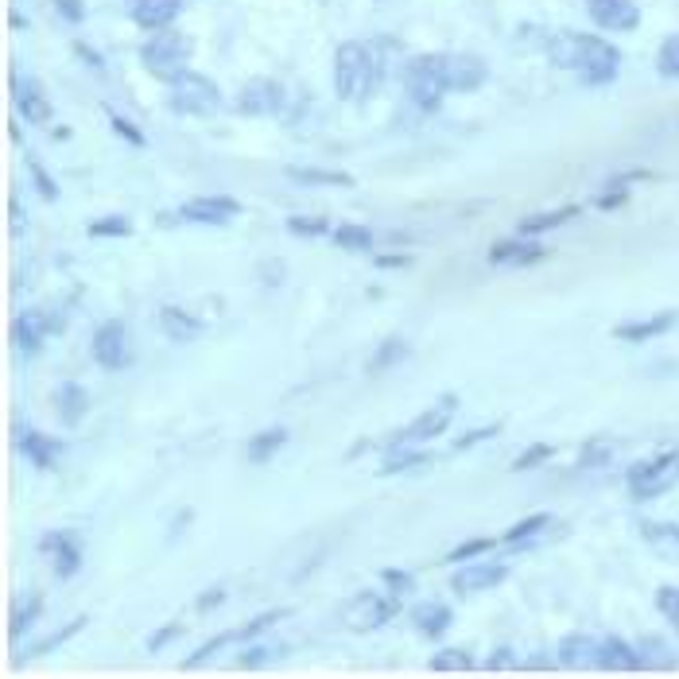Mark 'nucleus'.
Instances as JSON below:
<instances>
[{"label":"nucleus","mask_w":679,"mask_h":679,"mask_svg":"<svg viewBox=\"0 0 679 679\" xmlns=\"http://www.w3.org/2000/svg\"><path fill=\"white\" fill-rule=\"evenodd\" d=\"M544 55L555 70H571L579 74V82L586 90H602L617 82L621 74V51L606 35H590V32H551L548 43H544Z\"/></svg>","instance_id":"f257e3e1"},{"label":"nucleus","mask_w":679,"mask_h":679,"mask_svg":"<svg viewBox=\"0 0 679 679\" xmlns=\"http://www.w3.org/2000/svg\"><path fill=\"white\" fill-rule=\"evenodd\" d=\"M388 51L392 39H346L334 51V66H330V82H334V97L338 101H361L381 90L388 74Z\"/></svg>","instance_id":"f03ea898"},{"label":"nucleus","mask_w":679,"mask_h":679,"mask_svg":"<svg viewBox=\"0 0 679 679\" xmlns=\"http://www.w3.org/2000/svg\"><path fill=\"white\" fill-rule=\"evenodd\" d=\"M400 86L404 97L420 109V113H439L447 101V82H443V51H420L408 55L400 63Z\"/></svg>","instance_id":"7ed1b4c3"},{"label":"nucleus","mask_w":679,"mask_h":679,"mask_svg":"<svg viewBox=\"0 0 679 679\" xmlns=\"http://www.w3.org/2000/svg\"><path fill=\"white\" fill-rule=\"evenodd\" d=\"M136 59L140 66L156 78V82H171V78H179L183 70H191V59H194V39L187 32H179V28H163V32H148V39L140 43V51H136Z\"/></svg>","instance_id":"20e7f679"},{"label":"nucleus","mask_w":679,"mask_h":679,"mask_svg":"<svg viewBox=\"0 0 679 679\" xmlns=\"http://www.w3.org/2000/svg\"><path fill=\"white\" fill-rule=\"evenodd\" d=\"M167 109L175 117H214L222 109V86L198 70H183L179 78H171L167 86Z\"/></svg>","instance_id":"39448f33"},{"label":"nucleus","mask_w":679,"mask_h":679,"mask_svg":"<svg viewBox=\"0 0 679 679\" xmlns=\"http://www.w3.org/2000/svg\"><path fill=\"white\" fill-rule=\"evenodd\" d=\"M400 602L404 598L392 594V590H357L342 602V625L350 633H377L388 621L400 617V610H404Z\"/></svg>","instance_id":"423d86ee"},{"label":"nucleus","mask_w":679,"mask_h":679,"mask_svg":"<svg viewBox=\"0 0 679 679\" xmlns=\"http://www.w3.org/2000/svg\"><path fill=\"white\" fill-rule=\"evenodd\" d=\"M679 482V454L664 451L652 454V458H641L625 470V485H629V501L645 505V501H656L664 497L672 485Z\"/></svg>","instance_id":"0eeeda50"},{"label":"nucleus","mask_w":679,"mask_h":679,"mask_svg":"<svg viewBox=\"0 0 679 679\" xmlns=\"http://www.w3.org/2000/svg\"><path fill=\"white\" fill-rule=\"evenodd\" d=\"M458 392H443L435 404H427L416 420L408 423V427H400L396 435H388L381 447H388V443H416V447H427L431 439H443L447 431H451L454 416H458Z\"/></svg>","instance_id":"6e6552de"},{"label":"nucleus","mask_w":679,"mask_h":679,"mask_svg":"<svg viewBox=\"0 0 679 679\" xmlns=\"http://www.w3.org/2000/svg\"><path fill=\"white\" fill-rule=\"evenodd\" d=\"M90 357H94L97 369L105 373H125L136 354H132V334L125 319H105V323L94 326L90 334Z\"/></svg>","instance_id":"1a4fd4ad"},{"label":"nucleus","mask_w":679,"mask_h":679,"mask_svg":"<svg viewBox=\"0 0 679 679\" xmlns=\"http://www.w3.org/2000/svg\"><path fill=\"white\" fill-rule=\"evenodd\" d=\"M288 105V86L280 78H249L233 97V113L241 117H284Z\"/></svg>","instance_id":"9d476101"},{"label":"nucleus","mask_w":679,"mask_h":679,"mask_svg":"<svg viewBox=\"0 0 679 679\" xmlns=\"http://www.w3.org/2000/svg\"><path fill=\"white\" fill-rule=\"evenodd\" d=\"M66 326V319H55V311H39V307H28V311H20L16 319H12V346H16V354L24 357H35L43 350V342L51 338V334H59Z\"/></svg>","instance_id":"9b49d317"},{"label":"nucleus","mask_w":679,"mask_h":679,"mask_svg":"<svg viewBox=\"0 0 679 679\" xmlns=\"http://www.w3.org/2000/svg\"><path fill=\"white\" fill-rule=\"evenodd\" d=\"M551 257V249L540 241V237H524V233H513V237H501L485 249V264L489 268H532V264H544Z\"/></svg>","instance_id":"f8f14e48"},{"label":"nucleus","mask_w":679,"mask_h":679,"mask_svg":"<svg viewBox=\"0 0 679 679\" xmlns=\"http://www.w3.org/2000/svg\"><path fill=\"white\" fill-rule=\"evenodd\" d=\"M8 94H12L16 113H20L28 125H51V121H55V105H51L47 90L35 82L32 74L8 70Z\"/></svg>","instance_id":"ddd939ff"},{"label":"nucleus","mask_w":679,"mask_h":679,"mask_svg":"<svg viewBox=\"0 0 679 679\" xmlns=\"http://www.w3.org/2000/svg\"><path fill=\"white\" fill-rule=\"evenodd\" d=\"M237 214H245V206H241V198H233V194H194V198H187V202L179 206V218H183L187 226L222 229L229 226Z\"/></svg>","instance_id":"4468645a"},{"label":"nucleus","mask_w":679,"mask_h":679,"mask_svg":"<svg viewBox=\"0 0 679 679\" xmlns=\"http://www.w3.org/2000/svg\"><path fill=\"white\" fill-rule=\"evenodd\" d=\"M505 579H509V563L482 555V559L458 563V571L451 575V590L458 598H474V594H489L493 586H501Z\"/></svg>","instance_id":"2eb2a0df"},{"label":"nucleus","mask_w":679,"mask_h":679,"mask_svg":"<svg viewBox=\"0 0 679 679\" xmlns=\"http://www.w3.org/2000/svg\"><path fill=\"white\" fill-rule=\"evenodd\" d=\"M39 551L51 559V571H55V579L59 582H70L78 571H82V563H86L82 536H78V532H70V528L47 532V536L39 540Z\"/></svg>","instance_id":"dca6fc26"},{"label":"nucleus","mask_w":679,"mask_h":679,"mask_svg":"<svg viewBox=\"0 0 679 679\" xmlns=\"http://www.w3.org/2000/svg\"><path fill=\"white\" fill-rule=\"evenodd\" d=\"M443 82L451 94H478L489 82V63L474 51H443Z\"/></svg>","instance_id":"f3484780"},{"label":"nucleus","mask_w":679,"mask_h":679,"mask_svg":"<svg viewBox=\"0 0 679 679\" xmlns=\"http://www.w3.org/2000/svg\"><path fill=\"white\" fill-rule=\"evenodd\" d=\"M586 4V16L598 32L606 35H629L641 28V4L637 0H582Z\"/></svg>","instance_id":"a211bd4d"},{"label":"nucleus","mask_w":679,"mask_h":679,"mask_svg":"<svg viewBox=\"0 0 679 679\" xmlns=\"http://www.w3.org/2000/svg\"><path fill=\"white\" fill-rule=\"evenodd\" d=\"M16 451H20V458L32 470L51 474V470H59V458H63L66 443L55 439V435H47V431H39V427H16Z\"/></svg>","instance_id":"6ab92c4d"},{"label":"nucleus","mask_w":679,"mask_h":679,"mask_svg":"<svg viewBox=\"0 0 679 679\" xmlns=\"http://www.w3.org/2000/svg\"><path fill=\"white\" fill-rule=\"evenodd\" d=\"M427 466H435V454L416 443H388L381 447V466L377 478H396V474H420Z\"/></svg>","instance_id":"aec40b11"},{"label":"nucleus","mask_w":679,"mask_h":679,"mask_svg":"<svg viewBox=\"0 0 679 679\" xmlns=\"http://www.w3.org/2000/svg\"><path fill=\"white\" fill-rule=\"evenodd\" d=\"M679 323L676 311H656V315H641V319H625V323L614 326L617 342H629V346H645L652 338H664L672 334Z\"/></svg>","instance_id":"412c9836"},{"label":"nucleus","mask_w":679,"mask_h":679,"mask_svg":"<svg viewBox=\"0 0 679 679\" xmlns=\"http://www.w3.org/2000/svg\"><path fill=\"white\" fill-rule=\"evenodd\" d=\"M187 0H129V16L140 32H163L175 28V20L183 16Z\"/></svg>","instance_id":"4be33fe9"},{"label":"nucleus","mask_w":679,"mask_h":679,"mask_svg":"<svg viewBox=\"0 0 679 679\" xmlns=\"http://www.w3.org/2000/svg\"><path fill=\"white\" fill-rule=\"evenodd\" d=\"M598 672H645V660H641V648L625 637H598Z\"/></svg>","instance_id":"5701e85b"},{"label":"nucleus","mask_w":679,"mask_h":679,"mask_svg":"<svg viewBox=\"0 0 679 679\" xmlns=\"http://www.w3.org/2000/svg\"><path fill=\"white\" fill-rule=\"evenodd\" d=\"M408 621L416 625L420 637L439 641V637H447V629L454 625V610L447 602H439V598H423V602H416V606L408 610Z\"/></svg>","instance_id":"b1692460"},{"label":"nucleus","mask_w":679,"mask_h":679,"mask_svg":"<svg viewBox=\"0 0 679 679\" xmlns=\"http://www.w3.org/2000/svg\"><path fill=\"white\" fill-rule=\"evenodd\" d=\"M51 404H55V416H59L63 427H78L90 416V388L82 381H63L51 392Z\"/></svg>","instance_id":"393cba45"},{"label":"nucleus","mask_w":679,"mask_h":679,"mask_svg":"<svg viewBox=\"0 0 679 679\" xmlns=\"http://www.w3.org/2000/svg\"><path fill=\"white\" fill-rule=\"evenodd\" d=\"M555 660H559V668H567V672H582V668H594L598 664V637L594 633H567V637H559V645H555Z\"/></svg>","instance_id":"a878e982"},{"label":"nucleus","mask_w":679,"mask_h":679,"mask_svg":"<svg viewBox=\"0 0 679 679\" xmlns=\"http://www.w3.org/2000/svg\"><path fill=\"white\" fill-rule=\"evenodd\" d=\"M160 330H163V338H167V342L187 346V342H194V338L206 330V323H202L194 311L179 307V303H163L160 307Z\"/></svg>","instance_id":"bb28decb"},{"label":"nucleus","mask_w":679,"mask_h":679,"mask_svg":"<svg viewBox=\"0 0 679 679\" xmlns=\"http://www.w3.org/2000/svg\"><path fill=\"white\" fill-rule=\"evenodd\" d=\"M579 218H582V206H579V202H567V206H555V210H536V214L520 218L517 233H524V237H544V233H555V229L571 226V222H579Z\"/></svg>","instance_id":"cd10ccee"},{"label":"nucleus","mask_w":679,"mask_h":679,"mask_svg":"<svg viewBox=\"0 0 679 679\" xmlns=\"http://www.w3.org/2000/svg\"><path fill=\"white\" fill-rule=\"evenodd\" d=\"M291 431L284 423H272V427H260L257 435H249V443H245V462L249 466H268L276 454L288 447Z\"/></svg>","instance_id":"c85d7f7f"},{"label":"nucleus","mask_w":679,"mask_h":679,"mask_svg":"<svg viewBox=\"0 0 679 679\" xmlns=\"http://www.w3.org/2000/svg\"><path fill=\"white\" fill-rule=\"evenodd\" d=\"M548 528H551V513H528V517L513 520V524L501 532V544L513 551H524V548H532Z\"/></svg>","instance_id":"c756f323"},{"label":"nucleus","mask_w":679,"mask_h":679,"mask_svg":"<svg viewBox=\"0 0 679 679\" xmlns=\"http://www.w3.org/2000/svg\"><path fill=\"white\" fill-rule=\"evenodd\" d=\"M408 354H412L408 338H400V334H388V338H381V346L373 350V357L365 361V373H369V377H381V373H388V369L404 365V361H408Z\"/></svg>","instance_id":"7c9ffc66"},{"label":"nucleus","mask_w":679,"mask_h":679,"mask_svg":"<svg viewBox=\"0 0 679 679\" xmlns=\"http://www.w3.org/2000/svg\"><path fill=\"white\" fill-rule=\"evenodd\" d=\"M39 614H43V594L39 590H28L16 606H12V614H8V641H20L24 633H32L35 625H39Z\"/></svg>","instance_id":"2f4dec72"},{"label":"nucleus","mask_w":679,"mask_h":679,"mask_svg":"<svg viewBox=\"0 0 679 679\" xmlns=\"http://www.w3.org/2000/svg\"><path fill=\"white\" fill-rule=\"evenodd\" d=\"M330 245L338 253H373L377 237H373V229L365 226V222H338V226L330 229Z\"/></svg>","instance_id":"473e14b6"},{"label":"nucleus","mask_w":679,"mask_h":679,"mask_svg":"<svg viewBox=\"0 0 679 679\" xmlns=\"http://www.w3.org/2000/svg\"><path fill=\"white\" fill-rule=\"evenodd\" d=\"M284 175H288L291 183H303V187H354L357 179L350 171H326V167H284Z\"/></svg>","instance_id":"72a5a7b5"},{"label":"nucleus","mask_w":679,"mask_h":679,"mask_svg":"<svg viewBox=\"0 0 679 679\" xmlns=\"http://www.w3.org/2000/svg\"><path fill=\"white\" fill-rule=\"evenodd\" d=\"M427 668H431L435 676H458V672H478L482 660H478L470 648H439V652L427 660Z\"/></svg>","instance_id":"f704fd0d"},{"label":"nucleus","mask_w":679,"mask_h":679,"mask_svg":"<svg viewBox=\"0 0 679 679\" xmlns=\"http://www.w3.org/2000/svg\"><path fill=\"white\" fill-rule=\"evenodd\" d=\"M641 648V660H645V672H672L676 668V648L668 645L664 637H656V633H648L637 641Z\"/></svg>","instance_id":"c9c22d12"},{"label":"nucleus","mask_w":679,"mask_h":679,"mask_svg":"<svg viewBox=\"0 0 679 679\" xmlns=\"http://www.w3.org/2000/svg\"><path fill=\"white\" fill-rule=\"evenodd\" d=\"M132 218L129 214H101L94 222H86V237L94 241H121V237H132Z\"/></svg>","instance_id":"e433bc0d"},{"label":"nucleus","mask_w":679,"mask_h":679,"mask_svg":"<svg viewBox=\"0 0 679 679\" xmlns=\"http://www.w3.org/2000/svg\"><path fill=\"white\" fill-rule=\"evenodd\" d=\"M284 229H288L291 237L311 241V237H330L334 222L323 218V214H288V218H284Z\"/></svg>","instance_id":"4c0bfd02"},{"label":"nucleus","mask_w":679,"mask_h":679,"mask_svg":"<svg viewBox=\"0 0 679 679\" xmlns=\"http://www.w3.org/2000/svg\"><path fill=\"white\" fill-rule=\"evenodd\" d=\"M629 198H633V183H629L625 175H614V179L602 187V194L594 198V210L614 214V210H621V206H629Z\"/></svg>","instance_id":"58836bf2"},{"label":"nucleus","mask_w":679,"mask_h":679,"mask_svg":"<svg viewBox=\"0 0 679 679\" xmlns=\"http://www.w3.org/2000/svg\"><path fill=\"white\" fill-rule=\"evenodd\" d=\"M86 625H90V617H86V614L70 617V621H66L63 629H55V633H47V637H43L39 645H32V656H47V652H55V648H63L66 641H74V637H78V633H82Z\"/></svg>","instance_id":"ea45409f"},{"label":"nucleus","mask_w":679,"mask_h":679,"mask_svg":"<svg viewBox=\"0 0 679 679\" xmlns=\"http://www.w3.org/2000/svg\"><path fill=\"white\" fill-rule=\"evenodd\" d=\"M497 544L501 540H493V536H470V540H462V544H454L451 551H447V563H470V559H482V555H493L497 551Z\"/></svg>","instance_id":"a19ab883"},{"label":"nucleus","mask_w":679,"mask_h":679,"mask_svg":"<svg viewBox=\"0 0 679 679\" xmlns=\"http://www.w3.org/2000/svg\"><path fill=\"white\" fill-rule=\"evenodd\" d=\"M229 645H237V629H226V633H218V637H210L206 645H198V648H194L191 656L183 660V672H194V668H202L206 660H214V656H218L222 648H229Z\"/></svg>","instance_id":"79ce46f5"},{"label":"nucleus","mask_w":679,"mask_h":679,"mask_svg":"<svg viewBox=\"0 0 679 679\" xmlns=\"http://www.w3.org/2000/svg\"><path fill=\"white\" fill-rule=\"evenodd\" d=\"M24 167H28V179H32V187L39 191V198H43V202H59V194H63V191H59V179H55V175L43 167V160L28 156V160H24Z\"/></svg>","instance_id":"37998d69"},{"label":"nucleus","mask_w":679,"mask_h":679,"mask_svg":"<svg viewBox=\"0 0 679 679\" xmlns=\"http://www.w3.org/2000/svg\"><path fill=\"white\" fill-rule=\"evenodd\" d=\"M505 431V423H478V427H470V431H462L458 439L451 443L454 454H466L474 451V447H482V443H489V439H497Z\"/></svg>","instance_id":"c03bdc74"},{"label":"nucleus","mask_w":679,"mask_h":679,"mask_svg":"<svg viewBox=\"0 0 679 679\" xmlns=\"http://www.w3.org/2000/svg\"><path fill=\"white\" fill-rule=\"evenodd\" d=\"M288 614H291V610H264V614L249 617V621L237 629V645H249V641H257L260 633H268L272 625H280V621H284Z\"/></svg>","instance_id":"a18cd8bd"},{"label":"nucleus","mask_w":679,"mask_h":679,"mask_svg":"<svg viewBox=\"0 0 679 679\" xmlns=\"http://www.w3.org/2000/svg\"><path fill=\"white\" fill-rule=\"evenodd\" d=\"M551 458H555V447H551V443H528V447L509 462V470H513V474H528V470H540Z\"/></svg>","instance_id":"49530a36"},{"label":"nucleus","mask_w":679,"mask_h":679,"mask_svg":"<svg viewBox=\"0 0 679 679\" xmlns=\"http://www.w3.org/2000/svg\"><path fill=\"white\" fill-rule=\"evenodd\" d=\"M656 70H660V78L679 82V32L664 35V43L656 47Z\"/></svg>","instance_id":"de8ad7c7"},{"label":"nucleus","mask_w":679,"mask_h":679,"mask_svg":"<svg viewBox=\"0 0 679 679\" xmlns=\"http://www.w3.org/2000/svg\"><path fill=\"white\" fill-rule=\"evenodd\" d=\"M105 117H109V129H113V136H121L129 148H148V132L140 129L136 121H129V117H121L117 109H105Z\"/></svg>","instance_id":"09e8293b"},{"label":"nucleus","mask_w":679,"mask_h":679,"mask_svg":"<svg viewBox=\"0 0 679 679\" xmlns=\"http://www.w3.org/2000/svg\"><path fill=\"white\" fill-rule=\"evenodd\" d=\"M641 536L656 548H679V524H668V520H645Z\"/></svg>","instance_id":"8fccbe9b"},{"label":"nucleus","mask_w":679,"mask_h":679,"mask_svg":"<svg viewBox=\"0 0 679 679\" xmlns=\"http://www.w3.org/2000/svg\"><path fill=\"white\" fill-rule=\"evenodd\" d=\"M656 614L664 617V621L672 625V633L679 637V586L664 582V586L656 590Z\"/></svg>","instance_id":"3c124183"},{"label":"nucleus","mask_w":679,"mask_h":679,"mask_svg":"<svg viewBox=\"0 0 679 679\" xmlns=\"http://www.w3.org/2000/svg\"><path fill=\"white\" fill-rule=\"evenodd\" d=\"M381 582H385V590L400 594V598L416 594V571H408V567H385V571H381Z\"/></svg>","instance_id":"603ef678"},{"label":"nucleus","mask_w":679,"mask_h":679,"mask_svg":"<svg viewBox=\"0 0 679 679\" xmlns=\"http://www.w3.org/2000/svg\"><path fill=\"white\" fill-rule=\"evenodd\" d=\"M183 633H187V629H183L179 621H163L160 629H156V633H152V637L144 641V648H148L152 656H160L163 648H171L175 641H179V637H183Z\"/></svg>","instance_id":"864d4df0"},{"label":"nucleus","mask_w":679,"mask_h":679,"mask_svg":"<svg viewBox=\"0 0 679 679\" xmlns=\"http://www.w3.org/2000/svg\"><path fill=\"white\" fill-rule=\"evenodd\" d=\"M610 458H614V447H610L606 439H590L579 451V466L582 470H594V466H606Z\"/></svg>","instance_id":"5fc2aeb1"},{"label":"nucleus","mask_w":679,"mask_h":679,"mask_svg":"<svg viewBox=\"0 0 679 679\" xmlns=\"http://www.w3.org/2000/svg\"><path fill=\"white\" fill-rule=\"evenodd\" d=\"M482 672H520V652L513 648H493L489 656L482 660Z\"/></svg>","instance_id":"6e6d98bb"},{"label":"nucleus","mask_w":679,"mask_h":679,"mask_svg":"<svg viewBox=\"0 0 679 679\" xmlns=\"http://www.w3.org/2000/svg\"><path fill=\"white\" fill-rule=\"evenodd\" d=\"M268 660H272V645H253V641H249V645H241V652H237V668H245V672L268 664Z\"/></svg>","instance_id":"4d7b16f0"},{"label":"nucleus","mask_w":679,"mask_h":679,"mask_svg":"<svg viewBox=\"0 0 679 679\" xmlns=\"http://www.w3.org/2000/svg\"><path fill=\"white\" fill-rule=\"evenodd\" d=\"M51 8H55V16L66 20L70 28H78V24L86 20V0H51Z\"/></svg>","instance_id":"13d9d810"},{"label":"nucleus","mask_w":679,"mask_h":679,"mask_svg":"<svg viewBox=\"0 0 679 679\" xmlns=\"http://www.w3.org/2000/svg\"><path fill=\"white\" fill-rule=\"evenodd\" d=\"M373 264H377L381 272H404V268L416 264V257H412V253H377Z\"/></svg>","instance_id":"bf43d9fd"},{"label":"nucleus","mask_w":679,"mask_h":679,"mask_svg":"<svg viewBox=\"0 0 679 679\" xmlns=\"http://www.w3.org/2000/svg\"><path fill=\"white\" fill-rule=\"evenodd\" d=\"M226 602V586H210V590H202L198 598H194V610L198 614H210V610H218Z\"/></svg>","instance_id":"052dcab7"},{"label":"nucleus","mask_w":679,"mask_h":679,"mask_svg":"<svg viewBox=\"0 0 679 679\" xmlns=\"http://www.w3.org/2000/svg\"><path fill=\"white\" fill-rule=\"evenodd\" d=\"M74 55H78L82 63H90V70H97V74L105 70V59L97 55V51L90 47V43H86V39H74Z\"/></svg>","instance_id":"680f3d73"},{"label":"nucleus","mask_w":679,"mask_h":679,"mask_svg":"<svg viewBox=\"0 0 679 679\" xmlns=\"http://www.w3.org/2000/svg\"><path fill=\"white\" fill-rule=\"evenodd\" d=\"M369 451H381V443H377V439H365V435H361L354 447L346 451V462H354V458H361V454H369Z\"/></svg>","instance_id":"e2e57ef3"}]
</instances>
